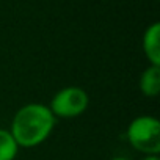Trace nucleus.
Returning a JSON list of instances; mask_svg holds the SVG:
<instances>
[{
    "instance_id": "1",
    "label": "nucleus",
    "mask_w": 160,
    "mask_h": 160,
    "mask_svg": "<svg viewBox=\"0 0 160 160\" xmlns=\"http://www.w3.org/2000/svg\"><path fill=\"white\" fill-rule=\"evenodd\" d=\"M55 122L57 118L47 105L33 102L14 113L10 132L19 148H36L50 137Z\"/></svg>"
},
{
    "instance_id": "2",
    "label": "nucleus",
    "mask_w": 160,
    "mask_h": 160,
    "mask_svg": "<svg viewBox=\"0 0 160 160\" xmlns=\"http://www.w3.org/2000/svg\"><path fill=\"white\" fill-rule=\"evenodd\" d=\"M129 144L144 155H158L160 152V122L157 118L143 115L130 121L126 130Z\"/></svg>"
},
{
    "instance_id": "3",
    "label": "nucleus",
    "mask_w": 160,
    "mask_h": 160,
    "mask_svg": "<svg viewBox=\"0 0 160 160\" xmlns=\"http://www.w3.org/2000/svg\"><path fill=\"white\" fill-rule=\"evenodd\" d=\"M90 105L88 93L80 87H64L55 93L50 101V112L55 118H77L83 115Z\"/></svg>"
},
{
    "instance_id": "4",
    "label": "nucleus",
    "mask_w": 160,
    "mask_h": 160,
    "mask_svg": "<svg viewBox=\"0 0 160 160\" xmlns=\"http://www.w3.org/2000/svg\"><path fill=\"white\" fill-rule=\"evenodd\" d=\"M141 47L149 64L160 66V24L152 22L143 33Z\"/></svg>"
},
{
    "instance_id": "5",
    "label": "nucleus",
    "mask_w": 160,
    "mask_h": 160,
    "mask_svg": "<svg viewBox=\"0 0 160 160\" xmlns=\"http://www.w3.org/2000/svg\"><path fill=\"white\" fill-rule=\"evenodd\" d=\"M140 91L143 96L154 99L160 93V66L149 64L140 75Z\"/></svg>"
},
{
    "instance_id": "6",
    "label": "nucleus",
    "mask_w": 160,
    "mask_h": 160,
    "mask_svg": "<svg viewBox=\"0 0 160 160\" xmlns=\"http://www.w3.org/2000/svg\"><path fill=\"white\" fill-rule=\"evenodd\" d=\"M19 152V144L10 130L0 129V160H14Z\"/></svg>"
},
{
    "instance_id": "7",
    "label": "nucleus",
    "mask_w": 160,
    "mask_h": 160,
    "mask_svg": "<svg viewBox=\"0 0 160 160\" xmlns=\"http://www.w3.org/2000/svg\"><path fill=\"white\" fill-rule=\"evenodd\" d=\"M143 160H160V158H158V155H146Z\"/></svg>"
},
{
    "instance_id": "8",
    "label": "nucleus",
    "mask_w": 160,
    "mask_h": 160,
    "mask_svg": "<svg viewBox=\"0 0 160 160\" xmlns=\"http://www.w3.org/2000/svg\"><path fill=\"white\" fill-rule=\"evenodd\" d=\"M110 160H129V158H126V157H113Z\"/></svg>"
}]
</instances>
